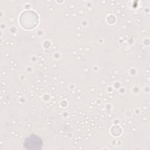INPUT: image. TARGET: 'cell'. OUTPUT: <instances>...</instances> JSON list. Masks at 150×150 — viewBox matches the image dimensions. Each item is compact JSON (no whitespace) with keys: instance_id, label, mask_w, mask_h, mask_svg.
Wrapping results in <instances>:
<instances>
[{"instance_id":"6da1fadb","label":"cell","mask_w":150,"mask_h":150,"mask_svg":"<svg viewBox=\"0 0 150 150\" xmlns=\"http://www.w3.org/2000/svg\"><path fill=\"white\" fill-rule=\"evenodd\" d=\"M23 145L28 150H40L43 147V142L40 136L32 134L25 139Z\"/></svg>"}]
</instances>
